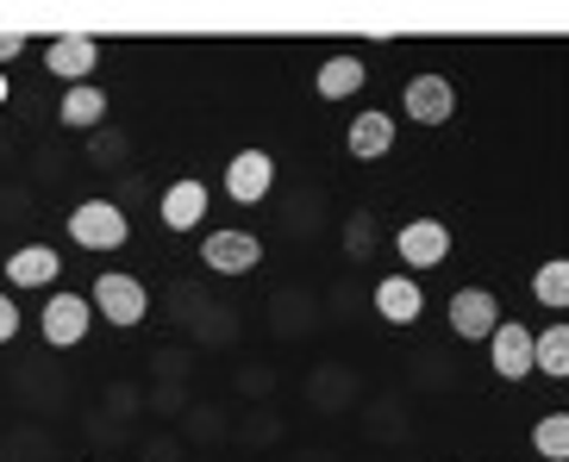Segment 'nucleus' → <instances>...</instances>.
Wrapping results in <instances>:
<instances>
[{"label":"nucleus","instance_id":"nucleus-1","mask_svg":"<svg viewBox=\"0 0 569 462\" xmlns=\"http://www.w3.org/2000/svg\"><path fill=\"white\" fill-rule=\"evenodd\" d=\"M69 238H76L82 250H119L126 244V213L107 207V200H88V207L69 213Z\"/></svg>","mask_w":569,"mask_h":462},{"label":"nucleus","instance_id":"nucleus-2","mask_svg":"<svg viewBox=\"0 0 569 462\" xmlns=\"http://www.w3.org/2000/svg\"><path fill=\"white\" fill-rule=\"evenodd\" d=\"M201 263H213L219 275H251L263 263V244H257L251 231H213L201 244Z\"/></svg>","mask_w":569,"mask_h":462},{"label":"nucleus","instance_id":"nucleus-3","mask_svg":"<svg viewBox=\"0 0 569 462\" xmlns=\"http://www.w3.org/2000/svg\"><path fill=\"white\" fill-rule=\"evenodd\" d=\"M94 300H101V313L113 325H138V319L151 313V294H144V281L132 275H101L94 281Z\"/></svg>","mask_w":569,"mask_h":462},{"label":"nucleus","instance_id":"nucleus-4","mask_svg":"<svg viewBox=\"0 0 569 462\" xmlns=\"http://www.w3.org/2000/svg\"><path fill=\"white\" fill-rule=\"evenodd\" d=\"M395 250H401V263L432 269V263H445V257H451V231L438 225V219H413V225H401Z\"/></svg>","mask_w":569,"mask_h":462},{"label":"nucleus","instance_id":"nucleus-5","mask_svg":"<svg viewBox=\"0 0 569 462\" xmlns=\"http://www.w3.org/2000/svg\"><path fill=\"white\" fill-rule=\"evenodd\" d=\"M88 338V300L82 294H51V307H44V344L69 350Z\"/></svg>","mask_w":569,"mask_h":462},{"label":"nucleus","instance_id":"nucleus-6","mask_svg":"<svg viewBox=\"0 0 569 462\" xmlns=\"http://www.w3.org/2000/svg\"><path fill=\"white\" fill-rule=\"evenodd\" d=\"M407 113L419 119V125H445V119L457 113V94L445 76H413L407 82Z\"/></svg>","mask_w":569,"mask_h":462},{"label":"nucleus","instance_id":"nucleus-7","mask_svg":"<svg viewBox=\"0 0 569 462\" xmlns=\"http://www.w3.org/2000/svg\"><path fill=\"white\" fill-rule=\"evenodd\" d=\"M269 182H276V163H269L263 150H238L232 163H226V194L232 200H263Z\"/></svg>","mask_w":569,"mask_h":462},{"label":"nucleus","instance_id":"nucleus-8","mask_svg":"<svg viewBox=\"0 0 569 462\" xmlns=\"http://www.w3.org/2000/svg\"><path fill=\"white\" fill-rule=\"evenodd\" d=\"M501 307H495V294H482V288H463V294L451 300V325H457V338H495L501 331Z\"/></svg>","mask_w":569,"mask_h":462},{"label":"nucleus","instance_id":"nucleus-9","mask_svg":"<svg viewBox=\"0 0 569 462\" xmlns=\"http://www.w3.org/2000/svg\"><path fill=\"white\" fill-rule=\"evenodd\" d=\"M495 369H501L507 381H519V375H532L538 369V338L526 325H501L495 331Z\"/></svg>","mask_w":569,"mask_h":462},{"label":"nucleus","instance_id":"nucleus-10","mask_svg":"<svg viewBox=\"0 0 569 462\" xmlns=\"http://www.w3.org/2000/svg\"><path fill=\"white\" fill-rule=\"evenodd\" d=\"M44 57H51L57 76H69V82L82 88V76H94V63H101V44H94V38H82V32H69V38H57Z\"/></svg>","mask_w":569,"mask_h":462},{"label":"nucleus","instance_id":"nucleus-11","mask_svg":"<svg viewBox=\"0 0 569 462\" xmlns=\"http://www.w3.org/2000/svg\"><path fill=\"white\" fill-rule=\"evenodd\" d=\"M345 144H351V157H363V163L369 157H382V150L395 144V113H357Z\"/></svg>","mask_w":569,"mask_h":462},{"label":"nucleus","instance_id":"nucleus-12","mask_svg":"<svg viewBox=\"0 0 569 462\" xmlns=\"http://www.w3.org/2000/svg\"><path fill=\"white\" fill-rule=\"evenodd\" d=\"M376 307H382V319H388V325H413L426 300H419V288H413L407 275H388L382 288H376Z\"/></svg>","mask_w":569,"mask_h":462},{"label":"nucleus","instance_id":"nucleus-13","mask_svg":"<svg viewBox=\"0 0 569 462\" xmlns=\"http://www.w3.org/2000/svg\"><path fill=\"white\" fill-rule=\"evenodd\" d=\"M57 269H63V263H57V250H51V244H26L13 263H7V275H13L19 288H44Z\"/></svg>","mask_w":569,"mask_h":462},{"label":"nucleus","instance_id":"nucleus-14","mask_svg":"<svg viewBox=\"0 0 569 462\" xmlns=\"http://www.w3.org/2000/svg\"><path fill=\"white\" fill-rule=\"evenodd\" d=\"M201 213H207V188H201V182H176V188L163 194V219H169L176 231H188Z\"/></svg>","mask_w":569,"mask_h":462},{"label":"nucleus","instance_id":"nucleus-15","mask_svg":"<svg viewBox=\"0 0 569 462\" xmlns=\"http://www.w3.org/2000/svg\"><path fill=\"white\" fill-rule=\"evenodd\" d=\"M363 88V63L357 57H332V63H319V94L326 100H345Z\"/></svg>","mask_w":569,"mask_h":462},{"label":"nucleus","instance_id":"nucleus-16","mask_svg":"<svg viewBox=\"0 0 569 462\" xmlns=\"http://www.w3.org/2000/svg\"><path fill=\"white\" fill-rule=\"evenodd\" d=\"M101 113H107V100H101V88H69L63 94V119L69 125H101Z\"/></svg>","mask_w":569,"mask_h":462},{"label":"nucleus","instance_id":"nucleus-17","mask_svg":"<svg viewBox=\"0 0 569 462\" xmlns=\"http://www.w3.org/2000/svg\"><path fill=\"white\" fill-rule=\"evenodd\" d=\"M532 444H538V456H551V462H569V413H551V419H538Z\"/></svg>","mask_w":569,"mask_h":462},{"label":"nucleus","instance_id":"nucleus-18","mask_svg":"<svg viewBox=\"0 0 569 462\" xmlns=\"http://www.w3.org/2000/svg\"><path fill=\"white\" fill-rule=\"evenodd\" d=\"M538 369H545V375H557V381L569 375V325H551L545 338H538Z\"/></svg>","mask_w":569,"mask_h":462},{"label":"nucleus","instance_id":"nucleus-19","mask_svg":"<svg viewBox=\"0 0 569 462\" xmlns=\"http://www.w3.org/2000/svg\"><path fill=\"white\" fill-rule=\"evenodd\" d=\"M532 294L545 300V307H569V263L557 257V263H545L532 275Z\"/></svg>","mask_w":569,"mask_h":462},{"label":"nucleus","instance_id":"nucleus-20","mask_svg":"<svg viewBox=\"0 0 569 462\" xmlns=\"http://www.w3.org/2000/svg\"><path fill=\"white\" fill-rule=\"evenodd\" d=\"M13 331H19V307H13V300H7V294H0V344H7Z\"/></svg>","mask_w":569,"mask_h":462},{"label":"nucleus","instance_id":"nucleus-21","mask_svg":"<svg viewBox=\"0 0 569 462\" xmlns=\"http://www.w3.org/2000/svg\"><path fill=\"white\" fill-rule=\"evenodd\" d=\"M19 50H26V38H19V32H0V57H19Z\"/></svg>","mask_w":569,"mask_h":462},{"label":"nucleus","instance_id":"nucleus-22","mask_svg":"<svg viewBox=\"0 0 569 462\" xmlns=\"http://www.w3.org/2000/svg\"><path fill=\"white\" fill-rule=\"evenodd\" d=\"M0 100H7V82H0Z\"/></svg>","mask_w":569,"mask_h":462}]
</instances>
